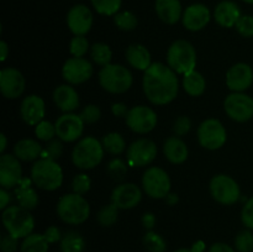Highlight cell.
I'll return each instance as SVG.
<instances>
[{
  "mask_svg": "<svg viewBox=\"0 0 253 252\" xmlns=\"http://www.w3.org/2000/svg\"><path fill=\"white\" fill-rule=\"evenodd\" d=\"M90 56L98 66L105 67L111 63L113 52H111V48L109 44L99 42V43H94L90 47Z\"/></svg>",
  "mask_w": 253,
  "mask_h": 252,
  "instance_id": "cell-33",
  "label": "cell"
},
{
  "mask_svg": "<svg viewBox=\"0 0 253 252\" xmlns=\"http://www.w3.org/2000/svg\"><path fill=\"white\" fill-rule=\"evenodd\" d=\"M209 252H236L231 246L226 244H222V242H217V244H214L211 247H210Z\"/></svg>",
  "mask_w": 253,
  "mask_h": 252,
  "instance_id": "cell-54",
  "label": "cell"
},
{
  "mask_svg": "<svg viewBox=\"0 0 253 252\" xmlns=\"http://www.w3.org/2000/svg\"><path fill=\"white\" fill-rule=\"evenodd\" d=\"M35 133H36V136L39 140L48 142V141L53 140L54 136L57 135L56 125L52 123H49V121L42 120L41 123L37 124L36 127H35Z\"/></svg>",
  "mask_w": 253,
  "mask_h": 252,
  "instance_id": "cell-40",
  "label": "cell"
},
{
  "mask_svg": "<svg viewBox=\"0 0 253 252\" xmlns=\"http://www.w3.org/2000/svg\"><path fill=\"white\" fill-rule=\"evenodd\" d=\"M1 220L7 234L16 239H25L34 231V216L30 214V210L24 209L20 205H9L2 210Z\"/></svg>",
  "mask_w": 253,
  "mask_h": 252,
  "instance_id": "cell-5",
  "label": "cell"
},
{
  "mask_svg": "<svg viewBox=\"0 0 253 252\" xmlns=\"http://www.w3.org/2000/svg\"><path fill=\"white\" fill-rule=\"evenodd\" d=\"M20 114H21L22 120L27 125L36 126L37 124L43 120L44 114H46L43 99L35 94L26 96L20 106Z\"/></svg>",
  "mask_w": 253,
  "mask_h": 252,
  "instance_id": "cell-22",
  "label": "cell"
},
{
  "mask_svg": "<svg viewBox=\"0 0 253 252\" xmlns=\"http://www.w3.org/2000/svg\"><path fill=\"white\" fill-rule=\"evenodd\" d=\"M174 252H194L192 249H179Z\"/></svg>",
  "mask_w": 253,
  "mask_h": 252,
  "instance_id": "cell-59",
  "label": "cell"
},
{
  "mask_svg": "<svg viewBox=\"0 0 253 252\" xmlns=\"http://www.w3.org/2000/svg\"><path fill=\"white\" fill-rule=\"evenodd\" d=\"M241 220L246 229L253 230V197L245 203L241 211Z\"/></svg>",
  "mask_w": 253,
  "mask_h": 252,
  "instance_id": "cell-48",
  "label": "cell"
},
{
  "mask_svg": "<svg viewBox=\"0 0 253 252\" xmlns=\"http://www.w3.org/2000/svg\"><path fill=\"white\" fill-rule=\"evenodd\" d=\"M43 235H44V237H46V240L49 242V244H56V242H58L59 240H62L61 230H59L57 226L47 227Z\"/></svg>",
  "mask_w": 253,
  "mask_h": 252,
  "instance_id": "cell-50",
  "label": "cell"
},
{
  "mask_svg": "<svg viewBox=\"0 0 253 252\" xmlns=\"http://www.w3.org/2000/svg\"><path fill=\"white\" fill-rule=\"evenodd\" d=\"M210 193L222 205L235 204L241 195L236 180L226 174H217L210 180Z\"/></svg>",
  "mask_w": 253,
  "mask_h": 252,
  "instance_id": "cell-10",
  "label": "cell"
},
{
  "mask_svg": "<svg viewBox=\"0 0 253 252\" xmlns=\"http://www.w3.org/2000/svg\"><path fill=\"white\" fill-rule=\"evenodd\" d=\"M58 217L66 224L79 225L86 221L90 215V207L85 198L77 193L66 194L57 204Z\"/></svg>",
  "mask_w": 253,
  "mask_h": 252,
  "instance_id": "cell-3",
  "label": "cell"
},
{
  "mask_svg": "<svg viewBox=\"0 0 253 252\" xmlns=\"http://www.w3.org/2000/svg\"><path fill=\"white\" fill-rule=\"evenodd\" d=\"M235 247L239 252H252L253 251V232L252 230L246 229L239 232L235 237Z\"/></svg>",
  "mask_w": 253,
  "mask_h": 252,
  "instance_id": "cell-39",
  "label": "cell"
},
{
  "mask_svg": "<svg viewBox=\"0 0 253 252\" xmlns=\"http://www.w3.org/2000/svg\"><path fill=\"white\" fill-rule=\"evenodd\" d=\"M126 125L136 133H148L157 125V114L145 105L133 106L125 118Z\"/></svg>",
  "mask_w": 253,
  "mask_h": 252,
  "instance_id": "cell-12",
  "label": "cell"
},
{
  "mask_svg": "<svg viewBox=\"0 0 253 252\" xmlns=\"http://www.w3.org/2000/svg\"><path fill=\"white\" fill-rule=\"evenodd\" d=\"M49 242L44 235L31 234L26 236L20 246L21 252H48Z\"/></svg>",
  "mask_w": 253,
  "mask_h": 252,
  "instance_id": "cell-31",
  "label": "cell"
},
{
  "mask_svg": "<svg viewBox=\"0 0 253 252\" xmlns=\"http://www.w3.org/2000/svg\"><path fill=\"white\" fill-rule=\"evenodd\" d=\"M192 128V120L188 116H179L175 119L174 125H173V131H174L175 136H184Z\"/></svg>",
  "mask_w": 253,
  "mask_h": 252,
  "instance_id": "cell-47",
  "label": "cell"
},
{
  "mask_svg": "<svg viewBox=\"0 0 253 252\" xmlns=\"http://www.w3.org/2000/svg\"><path fill=\"white\" fill-rule=\"evenodd\" d=\"M84 247H85V242L78 232H67L61 240L62 252H83Z\"/></svg>",
  "mask_w": 253,
  "mask_h": 252,
  "instance_id": "cell-32",
  "label": "cell"
},
{
  "mask_svg": "<svg viewBox=\"0 0 253 252\" xmlns=\"http://www.w3.org/2000/svg\"><path fill=\"white\" fill-rule=\"evenodd\" d=\"M108 170L110 173L111 177L116 180H121L125 177L126 172H127V166L120 158H115V160L110 161L108 165Z\"/></svg>",
  "mask_w": 253,
  "mask_h": 252,
  "instance_id": "cell-44",
  "label": "cell"
},
{
  "mask_svg": "<svg viewBox=\"0 0 253 252\" xmlns=\"http://www.w3.org/2000/svg\"><path fill=\"white\" fill-rule=\"evenodd\" d=\"M211 19V14L207 5L195 2L189 5L187 9L183 11L182 22L184 27L189 31H200L209 24Z\"/></svg>",
  "mask_w": 253,
  "mask_h": 252,
  "instance_id": "cell-21",
  "label": "cell"
},
{
  "mask_svg": "<svg viewBox=\"0 0 253 252\" xmlns=\"http://www.w3.org/2000/svg\"><path fill=\"white\" fill-rule=\"evenodd\" d=\"M56 132L63 142H73L78 140L84 130V121L77 114L64 113L56 121Z\"/></svg>",
  "mask_w": 253,
  "mask_h": 252,
  "instance_id": "cell-16",
  "label": "cell"
},
{
  "mask_svg": "<svg viewBox=\"0 0 253 252\" xmlns=\"http://www.w3.org/2000/svg\"><path fill=\"white\" fill-rule=\"evenodd\" d=\"M192 250L194 252H204L205 251V244L203 241L195 242V244L192 246Z\"/></svg>",
  "mask_w": 253,
  "mask_h": 252,
  "instance_id": "cell-56",
  "label": "cell"
},
{
  "mask_svg": "<svg viewBox=\"0 0 253 252\" xmlns=\"http://www.w3.org/2000/svg\"><path fill=\"white\" fill-rule=\"evenodd\" d=\"M114 22L123 31H132L136 29L138 20L136 15L131 11H119L114 16Z\"/></svg>",
  "mask_w": 253,
  "mask_h": 252,
  "instance_id": "cell-38",
  "label": "cell"
},
{
  "mask_svg": "<svg viewBox=\"0 0 253 252\" xmlns=\"http://www.w3.org/2000/svg\"><path fill=\"white\" fill-rule=\"evenodd\" d=\"M63 153V145L62 140H51L42 150L41 158H48V160L57 161Z\"/></svg>",
  "mask_w": 253,
  "mask_h": 252,
  "instance_id": "cell-42",
  "label": "cell"
},
{
  "mask_svg": "<svg viewBox=\"0 0 253 252\" xmlns=\"http://www.w3.org/2000/svg\"><path fill=\"white\" fill-rule=\"evenodd\" d=\"M79 116H81L82 120L84 121V124H94L100 119L101 111L100 109H99V106L94 105V104H89V105H86L85 108L82 110Z\"/></svg>",
  "mask_w": 253,
  "mask_h": 252,
  "instance_id": "cell-46",
  "label": "cell"
},
{
  "mask_svg": "<svg viewBox=\"0 0 253 252\" xmlns=\"http://www.w3.org/2000/svg\"><path fill=\"white\" fill-rule=\"evenodd\" d=\"M53 100L63 113H72L79 106V95L71 84H62L53 91Z\"/></svg>",
  "mask_w": 253,
  "mask_h": 252,
  "instance_id": "cell-24",
  "label": "cell"
},
{
  "mask_svg": "<svg viewBox=\"0 0 253 252\" xmlns=\"http://www.w3.org/2000/svg\"><path fill=\"white\" fill-rule=\"evenodd\" d=\"M253 83V69L247 63H236L227 71L226 85L232 93H244Z\"/></svg>",
  "mask_w": 253,
  "mask_h": 252,
  "instance_id": "cell-19",
  "label": "cell"
},
{
  "mask_svg": "<svg viewBox=\"0 0 253 252\" xmlns=\"http://www.w3.org/2000/svg\"><path fill=\"white\" fill-rule=\"evenodd\" d=\"M163 152H165L166 158L174 165L184 163L188 158V153H189L187 145L182 138H179V136L168 137L163 145Z\"/></svg>",
  "mask_w": 253,
  "mask_h": 252,
  "instance_id": "cell-26",
  "label": "cell"
},
{
  "mask_svg": "<svg viewBox=\"0 0 253 252\" xmlns=\"http://www.w3.org/2000/svg\"><path fill=\"white\" fill-rule=\"evenodd\" d=\"M96 12L104 16H115L120 11L123 0H90Z\"/></svg>",
  "mask_w": 253,
  "mask_h": 252,
  "instance_id": "cell-35",
  "label": "cell"
},
{
  "mask_svg": "<svg viewBox=\"0 0 253 252\" xmlns=\"http://www.w3.org/2000/svg\"><path fill=\"white\" fill-rule=\"evenodd\" d=\"M62 76L69 84L85 83L93 76V66L83 57H72L64 62L62 67Z\"/></svg>",
  "mask_w": 253,
  "mask_h": 252,
  "instance_id": "cell-13",
  "label": "cell"
},
{
  "mask_svg": "<svg viewBox=\"0 0 253 252\" xmlns=\"http://www.w3.org/2000/svg\"><path fill=\"white\" fill-rule=\"evenodd\" d=\"M17 245H19V239L14 237L12 235L5 234L1 236L0 249L2 252H15L17 250Z\"/></svg>",
  "mask_w": 253,
  "mask_h": 252,
  "instance_id": "cell-49",
  "label": "cell"
},
{
  "mask_svg": "<svg viewBox=\"0 0 253 252\" xmlns=\"http://www.w3.org/2000/svg\"><path fill=\"white\" fill-rule=\"evenodd\" d=\"M227 133L224 125L216 119H208L198 128V141L207 150H219L225 145Z\"/></svg>",
  "mask_w": 253,
  "mask_h": 252,
  "instance_id": "cell-8",
  "label": "cell"
},
{
  "mask_svg": "<svg viewBox=\"0 0 253 252\" xmlns=\"http://www.w3.org/2000/svg\"><path fill=\"white\" fill-rule=\"evenodd\" d=\"M32 179L22 178L20 184L15 188V197L21 208L26 210H32L39 204V195L36 190L31 187Z\"/></svg>",
  "mask_w": 253,
  "mask_h": 252,
  "instance_id": "cell-27",
  "label": "cell"
},
{
  "mask_svg": "<svg viewBox=\"0 0 253 252\" xmlns=\"http://www.w3.org/2000/svg\"><path fill=\"white\" fill-rule=\"evenodd\" d=\"M242 1L247 2V4H251V5H253V0H242Z\"/></svg>",
  "mask_w": 253,
  "mask_h": 252,
  "instance_id": "cell-60",
  "label": "cell"
},
{
  "mask_svg": "<svg viewBox=\"0 0 253 252\" xmlns=\"http://www.w3.org/2000/svg\"><path fill=\"white\" fill-rule=\"evenodd\" d=\"M126 61L131 67L138 71H146L152 64L151 53L143 44L135 43L126 49Z\"/></svg>",
  "mask_w": 253,
  "mask_h": 252,
  "instance_id": "cell-28",
  "label": "cell"
},
{
  "mask_svg": "<svg viewBox=\"0 0 253 252\" xmlns=\"http://www.w3.org/2000/svg\"><path fill=\"white\" fill-rule=\"evenodd\" d=\"M104 146L93 136L79 140L72 152V161L79 169H93L103 161Z\"/></svg>",
  "mask_w": 253,
  "mask_h": 252,
  "instance_id": "cell-4",
  "label": "cell"
},
{
  "mask_svg": "<svg viewBox=\"0 0 253 252\" xmlns=\"http://www.w3.org/2000/svg\"><path fill=\"white\" fill-rule=\"evenodd\" d=\"M241 17V10L236 2L231 0H224L219 2L214 10V19L220 26L234 27Z\"/></svg>",
  "mask_w": 253,
  "mask_h": 252,
  "instance_id": "cell-23",
  "label": "cell"
},
{
  "mask_svg": "<svg viewBox=\"0 0 253 252\" xmlns=\"http://www.w3.org/2000/svg\"><path fill=\"white\" fill-rule=\"evenodd\" d=\"M111 111H113V114L116 118H126V115H127L128 113V109L127 106H126V104L114 103L113 105H111Z\"/></svg>",
  "mask_w": 253,
  "mask_h": 252,
  "instance_id": "cell-51",
  "label": "cell"
},
{
  "mask_svg": "<svg viewBox=\"0 0 253 252\" xmlns=\"http://www.w3.org/2000/svg\"><path fill=\"white\" fill-rule=\"evenodd\" d=\"M142 199V192L135 183H123L119 184L111 193V203L119 209H132Z\"/></svg>",
  "mask_w": 253,
  "mask_h": 252,
  "instance_id": "cell-20",
  "label": "cell"
},
{
  "mask_svg": "<svg viewBox=\"0 0 253 252\" xmlns=\"http://www.w3.org/2000/svg\"><path fill=\"white\" fill-rule=\"evenodd\" d=\"M119 208L114 203H110L108 205H104L98 212V221L101 226H113L118 221Z\"/></svg>",
  "mask_w": 253,
  "mask_h": 252,
  "instance_id": "cell-37",
  "label": "cell"
},
{
  "mask_svg": "<svg viewBox=\"0 0 253 252\" xmlns=\"http://www.w3.org/2000/svg\"><path fill=\"white\" fill-rule=\"evenodd\" d=\"M25 78L19 69L7 67L0 72V91L7 99H16L24 93Z\"/></svg>",
  "mask_w": 253,
  "mask_h": 252,
  "instance_id": "cell-18",
  "label": "cell"
},
{
  "mask_svg": "<svg viewBox=\"0 0 253 252\" xmlns=\"http://www.w3.org/2000/svg\"><path fill=\"white\" fill-rule=\"evenodd\" d=\"M32 183L43 190H56L63 183V170L57 161L40 158L31 168Z\"/></svg>",
  "mask_w": 253,
  "mask_h": 252,
  "instance_id": "cell-2",
  "label": "cell"
},
{
  "mask_svg": "<svg viewBox=\"0 0 253 252\" xmlns=\"http://www.w3.org/2000/svg\"><path fill=\"white\" fill-rule=\"evenodd\" d=\"M157 156V146L148 138H140L128 146L127 161L131 167H145Z\"/></svg>",
  "mask_w": 253,
  "mask_h": 252,
  "instance_id": "cell-14",
  "label": "cell"
},
{
  "mask_svg": "<svg viewBox=\"0 0 253 252\" xmlns=\"http://www.w3.org/2000/svg\"><path fill=\"white\" fill-rule=\"evenodd\" d=\"M143 91L146 98L155 105H166L178 95L177 73L163 63H152L143 74Z\"/></svg>",
  "mask_w": 253,
  "mask_h": 252,
  "instance_id": "cell-1",
  "label": "cell"
},
{
  "mask_svg": "<svg viewBox=\"0 0 253 252\" xmlns=\"http://www.w3.org/2000/svg\"><path fill=\"white\" fill-rule=\"evenodd\" d=\"M132 74L121 64H108L99 72V83L104 90L111 94H123L132 85Z\"/></svg>",
  "mask_w": 253,
  "mask_h": 252,
  "instance_id": "cell-7",
  "label": "cell"
},
{
  "mask_svg": "<svg viewBox=\"0 0 253 252\" xmlns=\"http://www.w3.org/2000/svg\"><path fill=\"white\" fill-rule=\"evenodd\" d=\"M89 51V41L85 36H74L69 42V52L73 57H84Z\"/></svg>",
  "mask_w": 253,
  "mask_h": 252,
  "instance_id": "cell-41",
  "label": "cell"
},
{
  "mask_svg": "<svg viewBox=\"0 0 253 252\" xmlns=\"http://www.w3.org/2000/svg\"><path fill=\"white\" fill-rule=\"evenodd\" d=\"M225 113L237 123H245L253 118V98L245 93H232L224 101Z\"/></svg>",
  "mask_w": 253,
  "mask_h": 252,
  "instance_id": "cell-11",
  "label": "cell"
},
{
  "mask_svg": "<svg viewBox=\"0 0 253 252\" xmlns=\"http://www.w3.org/2000/svg\"><path fill=\"white\" fill-rule=\"evenodd\" d=\"M22 180V168L16 156L2 153L0 156V185L5 189L16 188Z\"/></svg>",
  "mask_w": 253,
  "mask_h": 252,
  "instance_id": "cell-15",
  "label": "cell"
},
{
  "mask_svg": "<svg viewBox=\"0 0 253 252\" xmlns=\"http://www.w3.org/2000/svg\"><path fill=\"white\" fill-rule=\"evenodd\" d=\"M167 63L175 73L187 74L197 66V52L193 44L185 40H177L167 52Z\"/></svg>",
  "mask_w": 253,
  "mask_h": 252,
  "instance_id": "cell-6",
  "label": "cell"
},
{
  "mask_svg": "<svg viewBox=\"0 0 253 252\" xmlns=\"http://www.w3.org/2000/svg\"><path fill=\"white\" fill-rule=\"evenodd\" d=\"M142 187L148 197L163 199L170 193V178L162 168L151 167L143 174Z\"/></svg>",
  "mask_w": 253,
  "mask_h": 252,
  "instance_id": "cell-9",
  "label": "cell"
},
{
  "mask_svg": "<svg viewBox=\"0 0 253 252\" xmlns=\"http://www.w3.org/2000/svg\"><path fill=\"white\" fill-rule=\"evenodd\" d=\"M101 143L104 146V150L111 155H120L126 147L125 140L119 132H110L105 135L101 140Z\"/></svg>",
  "mask_w": 253,
  "mask_h": 252,
  "instance_id": "cell-34",
  "label": "cell"
},
{
  "mask_svg": "<svg viewBox=\"0 0 253 252\" xmlns=\"http://www.w3.org/2000/svg\"><path fill=\"white\" fill-rule=\"evenodd\" d=\"M142 225L145 226V229H147L148 231L152 230L156 225V216L152 212H146L142 216Z\"/></svg>",
  "mask_w": 253,
  "mask_h": 252,
  "instance_id": "cell-52",
  "label": "cell"
},
{
  "mask_svg": "<svg viewBox=\"0 0 253 252\" xmlns=\"http://www.w3.org/2000/svg\"><path fill=\"white\" fill-rule=\"evenodd\" d=\"M143 245L150 252H166L167 250V244H166L165 239L152 230L146 232V235L143 236Z\"/></svg>",
  "mask_w": 253,
  "mask_h": 252,
  "instance_id": "cell-36",
  "label": "cell"
},
{
  "mask_svg": "<svg viewBox=\"0 0 253 252\" xmlns=\"http://www.w3.org/2000/svg\"><path fill=\"white\" fill-rule=\"evenodd\" d=\"M10 200H11L10 193L7 192V189H5V188H1V189H0V209H6V208L9 207Z\"/></svg>",
  "mask_w": 253,
  "mask_h": 252,
  "instance_id": "cell-53",
  "label": "cell"
},
{
  "mask_svg": "<svg viewBox=\"0 0 253 252\" xmlns=\"http://www.w3.org/2000/svg\"><path fill=\"white\" fill-rule=\"evenodd\" d=\"M237 32L244 37H253V16L241 15L239 21L235 25Z\"/></svg>",
  "mask_w": 253,
  "mask_h": 252,
  "instance_id": "cell-45",
  "label": "cell"
},
{
  "mask_svg": "<svg viewBox=\"0 0 253 252\" xmlns=\"http://www.w3.org/2000/svg\"><path fill=\"white\" fill-rule=\"evenodd\" d=\"M183 86H184V90L190 96H200L205 91L207 82H205V78L203 77V74L194 69V71L184 74Z\"/></svg>",
  "mask_w": 253,
  "mask_h": 252,
  "instance_id": "cell-30",
  "label": "cell"
},
{
  "mask_svg": "<svg viewBox=\"0 0 253 252\" xmlns=\"http://www.w3.org/2000/svg\"><path fill=\"white\" fill-rule=\"evenodd\" d=\"M67 26L74 36H85L93 26V14L86 5H74L67 14Z\"/></svg>",
  "mask_w": 253,
  "mask_h": 252,
  "instance_id": "cell-17",
  "label": "cell"
},
{
  "mask_svg": "<svg viewBox=\"0 0 253 252\" xmlns=\"http://www.w3.org/2000/svg\"><path fill=\"white\" fill-rule=\"evenodd\" d=\"M166 199H167V203L169 205H174L175 203L178 202V197L175 194H172V193H169V194L166 197Z\"/></svg>",
  "mask_w": 253,
  "mask_h": 252,
  "instance_id": "cell-57",
  "label": "cell"
},
{
  "mask_svg": "<svg viewBox=\"0 0 253 252\" xmlns=\"http://www.w3.org/2000/svg\"><path fill=\"white\" fill-rule=\"evenodd\" d=\"M91 185V180L89 178L88 174L85 173H81V174H77L76 177L72 180V189H73V193H77V194H85V193L89 192Z\"/></svg>",
  "mask_w": 253,
  "mask_h": 252,
  "instance_id": "cell-43",
  "label": "cell"
},
{
  "mask_svg": "<svg viewBox=\"0 0 253 252\" xmlns=\"http://www.w3.org/2000/svg\"><path fill=\"white\" fill-rule=\"evenodd\" d=\"M42 150L43 148L40 145V142L31 138H24L14 146V155L20 161L30 162V161H35L41 157Z\"/></svg>",
  "mask_w": 253,
  "mask_h": 252,
  "instance_id": "cell-29",
  "label": "cell"
},
{
  "mask_svg": "<svg viewBox=\"0 0 253 252\" xmlns=\"http://www.w3.org/2000/svg\"><path fill=\"white\" fill-rule=\"evenodd\" d=\"M155 9L158 17L168 25L177 24L183 16L180 0H156Z\"/></svg>",
  "mask_w": 253,
  "mask_h": 252,
  "instance_id": "cell-25",
  "label": "cell"
},
{
  "mask_svg": "<svg viewBox=\"0 0 253 252\" xmlns=\"http://www.w3.org/2000/svg\"><path fill=\"white\" fill-rule=\"evenodd\" d=\"M0 141H1V143H0V152L4 153L5 148H6V143H7L6 136H5L4 133H1V135H0Z\"/></svg>",
  "mask_w": 253,
  "mask_h": 252,
  "instance_id": "cell-58",
  "label": "cell"
},
{
  "mask_svg": "<svg viewBox=\"0 0 253 252\" xmlns=\"http://www.w3.org/2000/svg\"><path fill=\"white\" fill-rule=\"evenodd\" d=\"M0 52H1L0 59H1V61H5L7 57V53H9V46H7V43L5 41H0Z\"/></svg>",
  "mask_w": 253,
  "mask_h": 252,
  "instance_id": "cell-55",
  "label": "cell"
}]
</instances>
